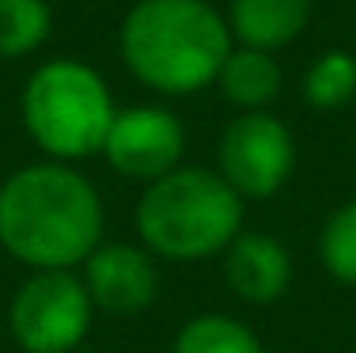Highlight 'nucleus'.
Returning a JSON list of instances; mask_svg holds the SVG:
<instances>
[{
	"label": "nucleus",
	"instance_id": "obj_7",
	"mask_svg": "<svg viewBox=\"0 0 356 353\" xmlns=\"http://www.w3.org/2000/svg\"><path fill=\"white\" fill-rule=\"evenodd\" d=\"M186 148V130L167 107H125L114 114L110 133L103 141V156L125 179L156 182L167 171H175Z\"/></svg>",
	"mask_w": 356,
	"mask_h": 353
},
{
	"label": "nucleus",
	"instance_id": "obj_3",
	"mask_svg": "<svg viewBox=\"0 0 356 353\" xmlns=\"http://www.w3.org/2000/svg\"><path fill=\"white\" fill-rule=\"evenodd\" d=\"M243 232V198L209 167H182L148 182L137 201V235L156 258L197 262Z\"/></svg>",
	"mask_w": 356,
	"mask_h": 353
},
{
	"label": "nucleus",
	"instance_id": "obj_13",
	"mask_svg": "<svg viewBox=\"0 0 356 353\" xmlns=\"http://www.w3.org/2000/svg\"><path fill=\"white\" fill-rule=\"evenodd\" d=\"M49 27L54 12L46 0H0V57L15 61L35 54L49 38Z\"/></svg>",
	"mask_w": 356,
	"mask_h": 353
},
{
	"label": "nucleus",
	"instance_id": "obj_4",
	"mask_svg": "<svg viewBox=\"0 0 356 353\" xmlns=\"http://www.w3.org/2000/svg\"><path fill=\"white\" fill-rule=\"evenodd\" d=\"M23 125L57 164L103 152L118 107L106 80L76 57H57L31 72L23 88Z\"/></svg>",
	"mask_w": 356,
	"mask_h": 353
},
{
	"label": "nucleus",
	"instance_id": "obj_11",
	"mask_svg": "<svg viewBox=\"0 0 356 353\" xmlns=\"http://www.w3.org/2000/svg\"><path fill=\"white\" fill-rule=\"evenodd\" d=\"M220 91L227 103L243 107V111H266L277 95H281L284 72L273 61V54L266 49H250V46H232L224 69H220Z\"/></svg>",
	"mask_w": 356,
	"mask_h": 353
},
{
	"label": "nucleus",
	"instance_id": "obj_14",
	"mask_svg": "<svg viewBox=\"0 0 356 353\" xmlns=\"http://www.w3.org/2000/svg\"><path fill=\"white\" fill-rule=\"evenodd\" d=\"M303 95L315 111H341L356 99V57L349 49H326L303 80Z\"/></svg>",
	"mask_w": 356,
	"mask_h": 353
},
{
	"label": "nucleus",
	"instance_id": "obj_15",
	"mask_svg": "<svg viewBox=\"0 0 356 353\" xmlns=\"http://www.w3.org/2000/svg\"><path fill=\"white\" fill-rule=\"evenodd\" d=\"M318 258L334 281L356 289V198L326 217L318 232Z\"/></svg>",
	"mask_w": 356,
	"mask_h": 353
},
{
	"label": "nucleus",
	"instance_id": "obj_12",
	"mask_svg": "<svg viewBox=\"0 0 356 353\" xmlns=\"http://www.w3.org/2000/svg\"><path fill=\"white\" fill-rule=\"evenodd\" d=\"M171 353H266V346L247 323L224 312H205L178 331Z\"/></svg>",
	"mask_w": 356,
	"mask_h": 353
},
{
	"label": "nucleus",
	"instance_id": "obj_8",
	"mask_svg": "<svg viewBox=\"0 0 356 353\" xmlns=\"http://www.w3.org/2000/svg\"><path fill=\"white\" fill-rule=\"evenodd\" d=\"M83 285H88V297L99 312L137 315L156 304V255L137 243H99L83 262Z\"/></svg>",
	"mask_w": 356,
	"mask_h": 353
},
{
	"label": "nucleus",
	"instance_id": "obj_6",
	"mask_svg": "<svg viewBox=\"0 0 356 353\" xmlns=\"http://www.w3.org/2000/svg\"><path fill=\"white\" fill-rule=\"evenodd\" d=\"M296 171V137L269 111L239 114L220 137V175L239 198H273Z\"/></svg>",
	"mask_w": 356,
	"mask_h": 353
},
{
	"label": "nucleus",
	"instance_id": "obj_5",
	"mask_svg": "<svg viewBox=\"0 0 356 353\" xmlns=\"http://www.w3.org/2000/svg\"><path fill=\"white\" fill-rule=\"evenodd\" d=\"M91 319L95 304L72 270H35L8 304V331L23 353H72Z\"/></svg>",
	"mask_w": 356,
	"mask_h": 353
},
{
	"label": "nucleus",
	"instance_id": "obj_10",
	"mask_svg": "<svg viewBox=\"0 0 356 353\" xmlns=\"http://www.w3.org/2000/svg\"><path fill=\"white\" fill-rule=\"evenodd\" d=\"M224 19L239 46L273 54L307 31L311 0H232Z\"/></svg>",
	"mask_w": 356,
	"mask_h": 353
},
{
	"label": "nucleus",
	"instance_id": "obj_1",
	"mask_svg": "<svg viewBox=\"0 0 356 353\" xmlns=\"http://www.w3.org/2000/svg\"><path fill=\"white\" fill-rule=\"evenodd\" d=\"M103 243V198L69 164H27L0 182V247L31 270H76Z\"/></svg>",
	"mask_w": 356,
	"mask_h": 353
},
{
	"label": "nucleus",
	"instance_id": "obj_2",
	"mask_svg": "<svg viewBox=\"0 0 356 353\" xmlns=\"http://www.w3.org/2000/svg\"><path fill=\"white\" fill-rule=\"evenodd\" d=\"M235 38L205 0H140L122 23V57L144 88L193 95L209 88Z\"/></svg>",
	"mask_w": 356,
	"mask_h": 353
},
{
	"label": "nucleus",
	"instance_id": "obj_9",
	"mask_svg": "<svg viewBox=\"0 0 356 353\" xmlns=\"http://www.w3.org/2000/svg\"><path fill=\"white\" fill-rule=\"evenodd\" d=\"M224 277L247 304H273L292 285V255L266 232H239L224 251Z\"/></svg>",
	"mask_w": 356,
	"mask_h": 353
}]
</instances>
